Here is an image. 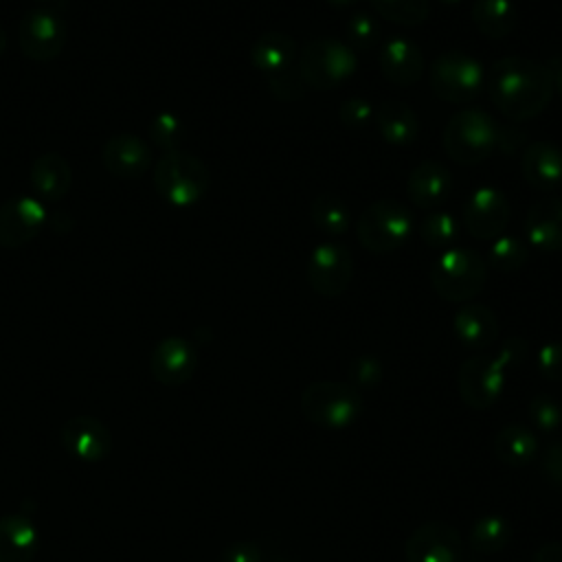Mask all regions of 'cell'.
<instances>
[{
	"label": "cell",
	"instance_id": "22",
	"mask_svg": "<svg viewBox=\"0 0 562 562\" xmlns=\"http://www.w3.org/2000/svg\"><path fill=\"white\" fill-rule=\"evenodd\" d=\"M452 331L463 347L483 351L496 342L498 321L487 305L465 303L452 316Z\"/></svg>",
	"mask_w": 562,
	"mask_h": 562
},
{
	"label": "cell",
	"instance_id": "47",
	"mask_svg": "<svg viewBox=\"0 0 562 562\" xmlns=\"http://www.w3.org/2000/svg\"><path fill=\"white\" fill-rule=\"evenodd\" d=\"M4 48H7V31H4V26L0 24V55L4 53Z\"/></svg>",
	"mask_w": 562,
	"mask_h": 562
},
{
	"label": "cell",
	"instance_id": "38",
	"mask_svg": "<svg viewBox=\"0 0 562 562\" xmlns=\"http://www.w3.org/2000/svg\"><path fill=\"white\" fill-rule=\"evenodd\" d=\"M268 83V90L272 92V97L277 101H285V103H292V101H301L305 97V81L301 79L296 66H290L288 70L283 72H277L272 77L266 79Z\"/></svg>",
	"mask_w": 562,
	"mask_h": 562
},
{
	"label": "cell",
	"instance_id": "5",
	"mask_svg": "<svg viewBox=\"0 0 562 562\" xmlns=\"http://www.w3.org/2000/svg\"><path fill=\"white\" fill-rule=\"evenodd\" d=\"M487 281V263L472 248H448L430 266V283L437 296L450 303L472 301Z\"/></svg>",
	"mask_w": 562,
	"mask_h": 562
},
{
	"label": "cell",
	"instance_id": "45",
	"mask_svg": "<svg viewBox=\"0 0 562 562\" xmlns=\"http://www.w3.org/2000/svg\"><path fill=\"white\" fill-rule=\"evenodd\" d=\"M551 70H553V86H555L558 94L562 97V61H558L555 68H551Z\"/></svg>",
	"mask_w": 562,
	"mask_h": 562
},
{
	"label": "cell",
	"instance_id": "28",
	"mask_svg": "<svg viewBox=\"0 0 562 562\" xmlns=\"http://www.w3.org/2000/svg\"><path fill=\"white\" fill-rule=\"evenodd\" d=\"M472 22L481 35L503 40L518 24V7L514 0H474Z\"/></svg>",
	"mask_w": 562,
	"mask_h": 562
},
{
	"label": "cell",
	"instance_id": "20",
	"mask_svg": "<svg viewBox=\"0 0 562 562\" xmlns=\"http://www.w3.org/2000/svg\"><path fill=\"white\" fill-rule=\"evenodd\" d=\"M452 176L439 160H422L408 176L406 198L417 209H437L450 193Z\"/></svg>",
	"mask_w": 562,
	"mask_h": 562
},
{
	"label": "cell",
	"instance_id": "42",
	"mask_svg": "<svg viewBox=\"0 0 562 562\" xmlns=\"http://www.w3.org/2000/svg\"><path fill=\"white\" fill-rule=\"evenodd\" d=\"M220 562H263V553L257 542L239 540V542H231L222 549Z\"/></svg>",
	"mask_w": 562,
	"mask_h": 562
},
{
	"label": "cell",
	"instance_id": "30",
	"mask_svg": "<svg viewBox=\"0 0 562 562\" xmlns=\"http://www.w3.org/2000/svg\"><path fill=\"white\" fill-rule=\"evenodd\" d=\"M310 220L323 235L329 237L345 235L351 224L349 209L336 193H318L310 204Z\"/></svg>",
	"mask_w": 562,
	"mask_h": 562
},
{
	"label": "cell",
	"instance_id": "1",
	"mask_svg": "<svg viewBox=\"0 0 562 562\" xmlns=\"http://www.w3.org/2000/svg\"><path fill=\"white\" fill-rule=\"evenodd\" d=\"M487 97L509 121H529L544 112L553 97V70L527 57H501L492 64Z\"/></svg>",
	"mask_w": 562,
	"mask_h": 562
},
{
	"label": "cell",
	"instance_id": "9",
	"mask_svg": "<svg viewBox=\"0 0 562 562\" xmlns=\"http://www.w3.org/2000/svg\"><path fill=\"white\" fill-rule=\"evenodd\" d=\"M485 70L479 59L461 50L441 53L430 64V88L448 103H470L483 92Z\"/></svg>",
	"mask_w": 562,
	"mask_h": 562
},
{
	"label": "cell",
	"instance_id": "15",
	"mask_svg": "<svg viewBox=\"0 0 562 562\" xmlns=\"http://www.w3.org/2000/svg\"><path fill=\"white\" fill-rule=\"evenodd\" d=\"M101 165L114 178L134 180L154 167V151L140 136L123 132L105 140L101 149Z\"/></svg>",
	"mask_w": 562,
	"mask_h": 562
},
{
	"label": "cell",
	"instance_id": "16",
	"mask_svg": "<svg viewBox=\"0 0 562 562\" xmlns=\"http://www.w3.org/2000/svg\"><path fill=\"white\" fill-rule=\"evenodd\" d=\"M195 369H198L195 347L180 336L162 338L160 342H156L149 356L151 378L165 386H180L189 382Z\"/></svg>",
	"mask_w": 562,
	"mask_h": 562
},
{
	"label": "cell",
	"instance_id": "19",
	"mask_svg": "<svg viewBox=\"0 0 562 562\" xmlns=\"http://www.w3.org/2000/svg\"><path fill=\"white\" fill-rule=\"evenodd\" d=\"M525 237L542 255L562 250V200L547 198L529 206L525 215Z\"/></svg>",
	"mask_w": 562,
	"mask_h": 562
},
{
	"label": "cell",
	"instance_id": "3",
	"mask_svg": "<svg viewBox=\"0 0 562 562\" xmlns=\"http://www.w3.org/2000/svg\"><path fill=\"white\" fill-rule=\"evenodd\" d=\"M151 180L156 193L171 206L187 209L198 204L211 184V173L204 160L198 156L173 149L162 151L151 167Z\"/></svg>",
	"mask_w": 562,
	"mask_h": 562
},
{
	"label": "cell",
	"instance_id": "2",
	"mask_svg": "<svg viewBox=\"0 0 562 562\" xmlns=\"http://www.w3.org/2000/svg\"><path fill=\"white\" fill-rule=\"evenodd\" d=\"M527 356V340L509 336L498 353H474L457 373L459 397L474 411L492 408L503 395L509 367L522 362Z\"/></svg>",
	"mask_w": 562,
	"mask_h": 562
},
{
	"label": "cell",
	"instance_id": "40",
	"mask_svg": "<svg viewBox=\"0 0 562 562\" xmlns=\"http://www.w3.org/2000/svg\"><path fill=\"white\" fill-rule=\"evenodd\" d=\"M536 364L542 378L551 382H562V340H551L544 342L538 349Z\"/></svg>",
	"mask_w": 562,
	"mask_h": 562
},
{
	"label": "cell",
	"instance_id": "7",
	"mask_svg": "<svg viewBox=\"0 0 562 562\" xmlns=\"http://www.w3.org/2000/svg\"><path fill=\"white\" fill-rule=\"evenodd\" d=\"M296 70L307 88L331 90L356 75L358 55L340 40L316 37L301 48Z\"/></svg>",
	"mask_w": 562,
	"mask_h": 562
},
{
	"label": "cell",
	"instance_id": "24",
	"mask_svg": "<svg viewBox=\"0 0 562 562\" xmlns=\"http://www.w3.org/2000/svg\"><path fill=\"white\" fill-rule=\"evenodd\" d=\"M37 529L22 514L0 516V562H31L37 553Z\"/></svg>",
	"mask_w": 562,
	"mask_h": 562
},
{
	"label": "cell",
	"instance_id": "31",
	"mask_svg": "<svg viewBox=\"0 0 562 562\" xmlns=\"http://www.w3.org/2000/svg\"><path fill=\"white\" fill-rule=\"evenodd\" d=\"M428 2L430 0H369L380 18L400 26H419L428 18Z\"/></svg>",
	"mask_w": 562,
	"mask_h": 562
},
{
	"label": "cell",
	"instance_id": "14",
	"mask_svg": "<svg viewBox=\"0 0 562 562\" xmlns=\"http://www.w3.org/2000/svg\"><path fill=\"white\" fill-rule=\"evenodd\" d=\"M48 220V211L42 200L31 195L9 198L0 204V246L22 248L33 241Z\"/></svg>",
	"mask_w": 562,
	"mask_h": 562
},
{
	"label": "cell",
	"instance_id": "48",
	"mask_svg": "<svg viewBox=\"0 0 562 562\" xmlns=\"http://www.w3.org/2000/svg\"><path fill=\"white\" fill-rule=\"evenodd\" d=\"M441 4H461L463 0H439Z\"/></svg>",
	"mask_w": 562,
	"mask_h": 562
},
{
	"label": "cell",
	"instance_id": "17",
	"mask_svg": "<svg viewBox=\"0 0 562 562\" xmlns=\"http://www.w3.org/2000/svg\"><path fill=\"white\" fill-rule=\"evenodd\" d=\"M61 443L68 454L88 463L103 461L112 452L110 428L92 415H77L64 422Z\"/></svg>",
	"mask_w": 562,
	"mask_h": 562
},
{
	"label": "cell",
	"instance_id": "27",
	"mask_svg": "<svg viewBox=\"0 0 562 562\" xmlns=\"http://www.w3.org/2000/svg\"><path fill=\"white\" fill-rule=\"evenodd\" d=\"M494 452L501 463L509 468L529 465L538 454L536 432L518 422L505 424L494 437Z\"/></svg>",
	"mask_w": 562,
	"mask_h": 562
},
{
	"label": "cell",
	"instance_id": "37",
	"mask_svg": "<svg viewBox=\"0 0 562 562\" xmlns=\"http://www.w3.org/2000/svg\"><path fill=\"white\" fill-rule=\"evenodd\" d=\"M338 116L342 127H347L349 132H364L373 123L375 108L364 97H349L340 103Z\"/></svg>",
	"mask_w": 562,
	"mask_h": 562
},
{
	"label": "cell",
	"instance_id": "33",
	"mask_svg": "<svg viewBox=\"0 0 562 562\" xmlns=\"http://www.w3.org/2000/svg\"><path fill=\"white\" fill-rule=\"evenodd\" d=\"M459 233L461 224L454 220V215L446 211H435L426 215L419 224V237L424 239V244L435 248H450L459 239Z\"/></svg>",
	"mask_w": 562,
	"mask_h": 562
},
{
	"label": "cell",
	"instance_id": "39",
	"mask_svg": "<svg viewBox=\"0 0 562 562\" xmlns=\"http://www.w3.org/2000/svg\"><path fill=\"white\" fill-rule=\"evenodd\" d=\"M382 362L371 356V353H362L358 358H353L347 367V375H349V384L360 389H375L382 382Z\"/></svg>",
	"mask_w": 562,
	"mask_h": 562
},
{
	"label": "cell",
	"instance_id": "29",
	"mask_svg": "<svg viewBox=\"0 0 562 562\" xmlns=\"http://www.w3.org/2000/svg\"><path fill=\"white\" fill-rule=\"evenodd\" d=\"M514 536L512 522L501 514H485L468 531V547L479 555L501 553Z\"/></svg>",
	"mask_w": 562,
	"mask_h": 562
},
{
	"label": "cell",
	"instance_id": "26",
	"mask_svg": "<svg viewBox=\"0 0 562 562\" xmlns=\"http://www.w3.org/2000/svg\"><path fill=\"white\" fill-rule=\"evenodd\" d=\"M294 40L281 31H266L261 33L250 50H248V57H250V64L268 79L277 72H283L292 66L294 61Z\"/></svg>",
	"mask_w": 562,
	"mask_h": 562
},
{
	"label": "cell",
	"instance_id": "50",
	"mask_svg": "<svg viewBox=\"0 0 562 562\" xmlns=\"http://www.w3.org/2000/svg\"><path fill=\"white\" fill-rule=\"evenodd\" d=\"M35 2H50V0H35Z\"/></svg>",
	"mask_w": 562,
	"mask_h": 562
},
{
	"label": "cell",
	"instance_id": "25",
	"mask_svg": "<svg viewBox=\"0 0 562 562\" xmlns=\"http://www.w3.org/2000/svg\"><path fill=\"white\" fill-rule=\"evenodd\" d=\"M373 123L380 132V136L384 138V143L393 145V147H408L411 143H415L417 134H419V121L417 114L411 105L402 103V101H382L375 110Z\"/></svg>",
	"mask_w": 562,
	"mask_h": 562
},
{
	"label": "cell",
	"instance_id": "36",
	"mask_svg": "<svg viewBox=\"0 0 562 562\" xmlns=\"http://www.w3.org/2000/svg\"><path fill=\"white\" fill-rule=\"evenodd\" d=\"M529 419L531 424L540 430V432H553L560 428L562 424V408L558 404L555 397H551L549 393H538L531 397L529 402Z\"/></svg>",
	"mask_w": 562,
	"mask_h": 562
},
{
	"label": "cell",
	"instance_id": "46",
	"mask_svg": "<svg viewBox=\"0 0 562 562\" xmlns=\"http://www.w3.org/2000/svg\"><path fill=\"white\" fill-rule=\"evenodd\" d=\"M331 7H351V4H356L358 0H327Z\"/></svg>",
	"mask_w": 562,
	"mask_h": 562
},
{
	"label": "cell",
	"instance_id": "21",
	"mask_svg": "<svg viewBox=\"0 0 562 562\" xmlns=\"http://www.w3.org/2000/svg\"><path fill=\"white\" fill-rule=\"evenodd\" d=\"M522 178L538 191H553L562 184V149L551 140H536L522 149Z\"/></svg>",
	"mask_w": 562,
	"mask_h": 562
},
{
	"label": "cell",
	"instance_id": "32",
	"mask_svg": "<svg viewBox=\"0 0 562 562\" xmlns=\"http://www.w3.org/2000/svg\"><path fill=\"white\" fill-rule=\"evenodd\" d=\"M527 259H529L527 244L514 235H498L496 239H492L487 250V261L498 272H514L522 268Z\"/></svg>",
	"mask_w": 562,
	"mask_h": 562
},
{
	"label": "cell",
	"instance_id": "49",
	"mask_svg": "<svg viewBox=\"0 0 562 562\" xmlns=\"http://www.w3.org/2000/svg\"><path fill=\"white\" fill-rule=\"evenodd\" d=\"M272 562H296V560H283V558H279V560H272Z\"/></svg>",
	"mask_w": 562,
	"mask_h": 562
},
{
	"label": "cell",
	"instance_id": "18",
	"mask_svg": "<svg viewBox=\"0 0 562 562\" xmlns=\"http://www.w3.org/2000/svg\"><path fill=\"white\" fill-rule=\"evenodd\" d=\"M380 72L395 86H415L424 75V55L415 42L406 37H391L380 46L378 53Z\"/></svg>",
	"mask_w": 562,
	"mask_h": 562
},
{
	"label": "cell",
	"instance_id": "35",
	"mask_svg": "<svg viewBox=\"0 0 562 562\" xmlns=\"http://www.w3.org/2000/svg\"><path fill=\"white\" fill-rule=\"evenodd\" d=\"M345 35H347V44L353 50H371L380 40V29L371 13L356 11L347 20Z\"/></svg>",
	"mask_w": 562,
	"mask_h": 562
},
{
	"label": "cell",
	"instance_id": "23",
	"mask_svg": "<svg viewBox=\"0 0 562 562\" xmlns=\"http://www.w3.org/2000/svg\"><path fill=\"white\" fill-rule=\"evenodd\" d=\"M29 182L42 202H59L72 187L70 162L59 151H44L33 160Z\"/></svg>",
	"mask_w": 562,
	"mask_h": 562
},
{
	"label": "cell",
	"instance_id": "8",
	"mask_svg": "<svg viewBox=\"0 0 562 562\" xmlns=\"http://www.w3.org/2000/svg\"><path fill=\"white\" fill-rule=\"evenodd\" d=\"M413 211L397 200L382 198L371 202L356 222V235L362 248L373 255L397 250L413 233Z\"/></svg>",
	"mask_w": 562,
	"mask_h": 562
},
{
	"label": "cell",
	"instance_id": "12",
	"mask_svg": "<svg viewBox=\"0 0 562 562\" xmlns=\"http://www.w3.org/2000/svg\"><path fill=\"white\" fill-rule=\"evenodd\" d=\"M509 202L507 195L496 187H479L470 193L463 206L465 231L481 241H492L503 235L509 224Z\"/></svg>",
	"mask_w": 562,
	"mask_h": 562
},
{
	"label": "cell",
	"instance_id": "41",
	"mask_svg": "<svg viewBox=\"0 0 562 562\" xmlns=\"http://www.w3.org/2000/svg\"><path fill=\"white\" fill-rule=\"evenodd\" d=\"M540 470H542V476L549 481V485L562 492V439L549 443V448L542 454Z\"/></svg>",
	"mask_w": 562,
	"mask_h": 562
},
{
	"label": "cell",
	"instance_id": "11",
	"mask_svg": "<svg viewBox=\"0 0 562 562\" xmlns=\"http://www.w3.org/2000/svg\"><path fill=\"white\" fill-rule=\"evenodd\" d=\"M305 279L318 296L336 299L345 294L353 279L351 250L338 241L318 244L307 259Z\"/></svg>",
	"mask_w": 562,
	"mask_h": 562
},
{
	"label": "cell",
	"instance_id": "6",
	"mask_svg": "<svg viewBox=\"0 0 562 562\" xmlns=\"http://www.w3.org/2000/svg\"><path fill=\"white\" fill-rule=\"evenodd\" d=\"M301 413L314 426L342 430L362 413V395L349 382L318 380L307 384L299 397Z\"/></svg>",
	"mask_w": 562,
	"mask_h": 562
},
{
	"label": "cell",
	"instance_id": "34",
	"mask_svg": "<svg viewBox=\"0 0 562 562\" xmlns=\"http://www.w3.org/2000/svg\"><path fill=\"white\" fill-rule=\"evenodd\" d=\"M149 138L162 151L180 149L184 140V125L173 112H158L149 121Z\"/></svg>",
	"mask_w": 562,
	"mask_h": 562
},
{
	"label": "cell",
	"instance_id": "43",
	"mask_svg": "<svg viewBox=\"0 0 562 562\" xmlns=\"http://www.w3.org/2000/svg\"><path fill=\"white\" fill-rule=\"evenodd\" d=\"M531 562H562V542H544V544H540L533 551Z\"/></svg>",
	"mask_w": 562,
	"mask_h": 562
},
{
	"label": "cell",
	"instance_id": "4",
	"mask_svg": "<svg viewBox=\"0 0 562 562\" xmlns=\"http://www.w3.org/2000/svg\"><path fill=\"white\" fill-rule=\"evenodd\" d=\"M501 125L483 110L465 108L454 112L443 130V149L457 165L470 167L490 158L498 149Z\"/></svg>",
	"mask_w": 562,
	"mask_h": 562
},
{
	"label": "cell",
	"instance_id": "10",
	"mask_svg": "<svg viewBox=\"0 0 562 562\" xmlns=\"http://www.w3.org/2000/svg\"><path fill=\"white\" fill-rule=\"evenodd\" d=\"M68 42V26L64 18L48 9H29L18 24V46L31 61H53L61 55Z\"/></svg>",
	"mask_w": 562,
	"mask_h": 562
},
{
	"label": "cell",
	"instance_id": "13",
	"mask_svg": "<svg viewBox=\"0 0 562 562\" xmlns=\"http://www.w3.org/2000/svg\"><path fill=\"white\" fill-rule=\"evenodd\" d=\"M404 558L406 562H461L463 538L452 525L430 520L406 538Z\"/></svg>",
	"mask_w": 562,
	"mask_h": 562
},
{
	"label": "cell",
	"instance_id": "44",
	"mask_svg": "<svg viewBox=\"0 0 562 562\" xmlns=\"http://www.w3.org/2000/svg\"><path fill=\"white\" fill-rule=\"evenodd\" d=\"M46 222H50L53 231L59 233V235H64V233H68V231L72 228V217H70L68 213H64V211H53V213H48V220H46Z\"/></svg>",
	"mask_w": 562,
	"mask_h": 562
}]
</instances>
